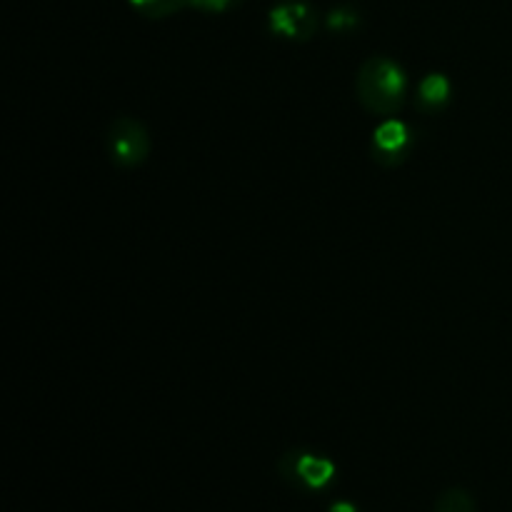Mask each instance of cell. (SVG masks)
I'll return each instance as SVG.
<instances>
[{
    "label": "cell",
    "mask_w": 512,
    "mask_h": 512,
    "mask_svg": "<svg viewBox=\"0 0 512 512\" xmlns=\"http://www.w3.org/2000/svg\"><path fill=\"white\" fill-rule=\"evenodd\" d=\"M408 78L405 70L388 55H370L355 75L358 103L378 118H395L405 103Z\"/></svg>",
    "instance_id": "obj_1"
},
{
    "label": "cell",
    "mask_w": 512,
    "mask_h": 512,
    "mask_svg": "<svg viewBox=\"0 0 512 512\" xmlns=\"http://www.w3.org/2000/svg\"><path fill=\"white\" fill-rule=\"evenodd\" d=\"M105 145H108V155L113 165L130 170L148 160L150 150H153V138H150L148 128L138 118L120 115L110 123L108 133H105Z\"/></svg>",
    "instance_id": "obj_2"
},
{
    "label": "cell",
    "mask_w": 512,
    "mask_h": 512,
    "mask_svg": "<svg viewBox=\"0 0 512 512\" xmlns=\"http://www.w3.org/2000/svg\"><path fill=\"white\" fill-rule=\"evenodd\" d=\"M280 475L295 488L323 490L335 478V463L325 455L308 453V450H288L278 463Z\"/></svg>",
    "instance_id": "obj_3"
},
{
    "label": "cell",
    "mask_w": 512,
    "mask_h": 512,
    "mask_svg": "<svg viewBox=\"0 0 512 512\" xmlns=\"http://www.w3.org/2000/svg\"><path fill=\"white\" fill-rule=\"evenodd\" d=\"M268 25L275 35H280V38L305 43V40H310L318 33L320 18L308 3L290 0V3H280L270 10Z\"/></svg>",
    "instance_id": "obj_4"
},
{
    "label": "cell",
    "mask_w": 512,
    "mask_h": 512,
    "mask_svg": "<svg viewBox=\"0 0 512 512\" xmlns=\"http://www.w3.org/2000/svg\"><path fill=\"white\" fill-rule=\"evenodd\" d=\"M413 148V130L398 118H385L373 130V155L385 168H395L408 158Z\"/></svg>",
    "instance_id": "obj_5"
},
{
    "label": "cell",
    "mask_w": 512,
    "mask_h": 512,
    "mask_svg": "<svg viewBox=\"0 0 512 512\" xmlns=\"http://www.w3.org/2000/svg\"><path fill=\"white\" fill-rule=\"evenodd\" d=\"M450 100V80L443 73H428L418 88V105L425 113H440Z\"/></svg>",
    "instance_id": "obj_6"
},
{
    "label": "cell",
    "mask_w": 512,
    "mask_h": 512,
    "mask_svg": "<svg viewBox=\"0 0 512 512\" xmlns=\"http://www.w3.org/2000/svg\"><path fill=\"white\" fill-rule=\"evenodd\" d=\"M130 5L145 18L160 20L170 18V15L180 13L185 8H193V0H130Z\"/></svg>",
    "instance_id": "obj_7"
},
{
    "label": "cell",
    "mask_w": 512,
    "mask_h": 512,
    "mask_svg": "<svg viewBox=\"0 0 512 512\" xmlns=\"http://www.w3.org/2000/svg\"><path fill=\"white\" fill-rule=\"evenodd\" d=\"M433 512H478V505L465 488H448L438 495Z\"/></svg>",
    "instance_id": "obj_8"
},
{
    "label": "cell",
    "mask_w": 512,
    "mask_h": 512,
    "mask_svg": "<svg viewBox=\"0 0 512 512\" xmlns=\"http://www.w3.org/2000/svg\"><path fill=\"white\" fill-rule=\"evenodd\" d=\"M325 25H328V30H333V33H348V30L358 28L360 15H358V10L343 5V8L330 10L328 18H325Z\"/></svg>",
    "instance_id": "obj_9"
},
{
    "label": "cell",
    "mask_w": 512,
    "mask_h": 512,
    "mask_svg": "<svg viewBox=\"0 0 512 512\" xmlns=\"http://www.w3.org/2000/svg\"><path fill=\"white\" fill-rule=\"evenodd\" d=\"M235 3H238V0H193V8L205 10V13H225V10L233 8Z\"/></svg>",
    "instance_id": "obj_10"
},
{
    "label": "cell",
    "mask_w": 512,
    "mask_h": 512,
    "mask_svg": "<svg viewBox=\"0 0 512 512\" xmlns=\"http://www.w3.org/2000/svg\"><path fill=\"white\" fill-rule=\"evenodd\" d=\"M328 512H358V508L353 503H348V500H338V503L330 505Z\"/></svg>",
    "instance_id": "obj_11"
}]
</instances>
